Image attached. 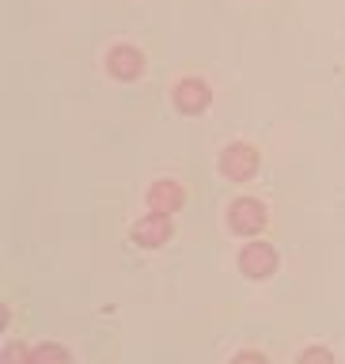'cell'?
<instances>
[{
	"mask_svg": "<svg viewBox=\"0 0 345 364\" xmlns=\"http://www.w3.org/2000/svg\"><path fill=\"white\" fill-rule=\"evenodd\" d=\"M266 220L270 216L262 209V201H255V198H239V201H232V209H228V224H232V232H239V235L262 232Z\"/></svg>",
	"mask_w": 345,
	"mask_h": 364,
	"instance_id": "cell-1",
	"label": "cell"
},
{
	"mask_svg": "<svg viewBox=\"0 0 345 364\" xmlns=\"http://www.w3.org/2000/svg\"><path fill=\"white\" fill-rule=\"evenodd\" d=\"M221 171H224L228 178H235V182H247L258 171V152L250 144H232L221 156Z\"/></svg>",
	"mask_w": 345,
	"mask_h": 364,
	"instance_id": "cell-2",
	"label": "cell"
},
{
	"mask_svg": "<svg viewBox=\"0 0 345 364\" xmlns=\"http://www.w3.org/2000/svg\"><path fill=\"white\" fill-rule=\"evenodd\" d=\"M239 266H243L247 277H270L277 269V250L270 243H247L243 255H239Z\"/></svg>",
	"mask_w": 345,
	"mask_h": 364,
	"instance_id": "cell-3",
	"label": "cell"
},
{
	"mask_svg": "<svg viewBox=\"0 0 345 364\" xmlns=\"http://www.w3.org/2000/svg\"><path fill=\"white\" fill-rule=\"evenodd\" d=\"M133 239L141 247H164L167 239H171V216L167 213H148L144 220H137Z\"/></svg>",
	"mask_w": 345,
	"mask_h": 364,
	"instance_id": "cell-4",
	"label": "cell"
},
{
	"mask_svg": "<svg viewBox=\"0 0 345 364\" xmlns=\"http://www.w3.org/2000/svg\"><path fill=\"white\" fill-rule=\"evenodd\" d=\"M209 99H213V91L205 80H182V84L175 87V107L182 114H201L205 107H209Z\"/></svg>",
	"mask_w": 345,
	"mask_h": 364,
	"instance_id": "cell-5",
	"label": "cell"
},
{
	"mask_svg": "<svg viewBox=\"0 0 345 364\" xmlns=\"http://www.w3.org/2000/svg\"><path fill=\"white\" fill-rule=\"evenodd\" d=\"M107 68H110V76H118V80H137L144 73V57H141V50H133V46H114L110 57H107Z\"/></svg>",
	"mask_w": 345,
	"mask_h": 364,
	"instance_id": "cell-6",
	"label": "cell"
},
{
	"mask_svg": "<svg viewBox=\"0 0 345 364\" xmlns=\"http://www.w3.org/2000/svg\"><path fill=\"white\" fill-rule=\"evenodd\" d=\"M148 201H152V213H175L179 205L186 201V190H182L179 182L164 178V182H156V186H152V193H148Z\"/></svg>",
	"mask_w": 345,
	"mask_h": 364,
	"instance_id": "cell-7",
	"label": "cell"
},
{
	"mask_svg": "<svg viewBox=\"0 0 345 364\" xmlns=\"http://www.w3.org/2000/svg\"><path fill=\"white\" fill-rule=\"evenodd\" d=\"M34 364H73V357H68V349L53 346V341H46V346L34 349Z\"/></svg>",
	"mask_w": 345,
	"mask_h": 364,
	"instance_id": "cell-8",
	"label": "cell"
},
{
	"mask_svg": "<svg viewBox=\"0 0 345 364\" xmlns=\"http://www.w3.org/2000/svg\"><path fill=\"white\" fill-rule=\"evenodd\" d=\"M4 364H34V353L27 346H19V341H11L4 349Z\"/></svg>",
	"mask_w": 345,
	"mask_h": 364,
	"instance_id": "cell-9",
	"label": "cell"
},
{
	"mask_svg": "<svg viewBox=\"0 0 345 364\" xmlns=\"http://www.w3.org/2000/svg\"><path fill=\"white\" fill-rule=\"evenodd\" d=\"M300 364H334V353H327V349H304L300 353Z\"/></svg>",
	"mask_w": 345,
	"mask_h": 364,
	"instance_id": "cell-10",
	"label": "cell"
},
{
	"mask_svg": "<svg viewBox=\"0 0 345 364\" xmlns=\"http://www.w3.org/2000/svg\"><path fill=\"white\" fill-rule=\"evenodd\" d=\"M232 364H266V357H262V353H239Z\"/></svg>",
	"mask_w": 345,
	"mask_h": 364,
	"instance_id": "cell-11",
	"label": "cell"
}]
</instances>
